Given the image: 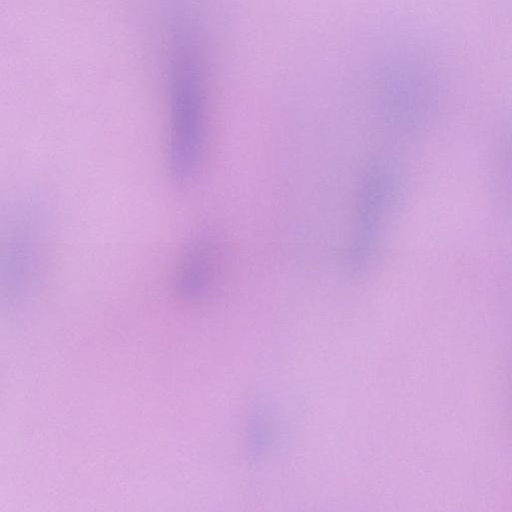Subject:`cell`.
<instances>
[{
    "label": "cell",
    "mask_w": 512,
    "mask_h": 512,
    "mask_svg": "<svg viewBox=\"0 0 512 512\" xmlns=\"http://www.w3.org/2000/svg\"><path fill=\"white\" fill-rule=\"evenodd\" d=\"M188 57L174 68L170 84L167 163L172 180L188 187L198 177L206 144V113L201 85Z\"/></svg>",
    "instance_id": "cell-1"
},
{
    "label": "cell",
    "mask_w": 512,
    "mask_h": 512,
    "mask_svg": "<svg viewBox=\"0 0 512 512\" xmlns=\"http://www.w3.org/2000/svg\"><path fill=\"white\" fill-rule=\"evenodd\" d=\"M3 270L12 278L33 277L44 264L47 245L46 217L30 204L12 219L5 240Z\"/></svg>",
    "instance_id": "cell-3"
},
{
    "label": "cell",
    "mask_w": 512,
    "mask_h": 512,
    "mask_svg": "<svg viewBox=\"0 0 512 512\" xmlns=\"http://www.w3.org/2000/svg\"><path fill=\"white\" fill-rule=\"evenodd\" d=\"M394 189L391 167L383 160L367 169L360 188L353 227L350 261L355 267L368 264L376 250Z\"/></svg>",
    "instance_id": "cell-2"
},
{
    "label": "cell",
    "mask_w": 512,
    "mask_h": 512,
    "mask_svg": "<svg viewBox=\"0 0 512 512\" xmlns=\"http://www.w3.org/2000/svg\"><path fill=\"white\" fill-rule=\"evenodd\" d=\"M224 250L218 235L199 231L187 241L178 262L177 278L184 291L197 293L219 274Z\"/></svg>",
    "instance_id": "cell-4"
}]
</instances>
